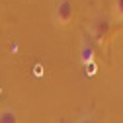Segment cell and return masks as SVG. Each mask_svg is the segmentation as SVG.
Here are the masks:
<instances>
[{"mask_svg":"<svg viewBox=\"0 0 123 123\" xmlns=\"http://www.w3.org/2000/svg\"><path fill=\"white\" fill-rule=\"evenodd\" d=\"M74 20V4L70 0H59L55 6V22L59 25H68Z\"/></svg>","mask_w":123,"mask_h":123,"instance_id":"6da1fadb","label":"cell"},{"mask_svg":"<svg viewBox=\"0 0 123 123\" xmlns=\"http://www.w3.org/2000/svg\"><path fill=\"white\" fill-rule=\"evenodd\" d=\"M94 35H96V39L102 41V43L110 39V35H111V24H110V20L98 18L96 24H94Z\"/></svg>","mask_w":123,"mask_h":123,"instance_id":"7a4b0ae2","label":"cell"},{"mask_svg":"<svg viewBox=\"0 0 123 123\" xmlns=\"http://www.w3.org/2000/svg\"><path fill=\"white\" fill-rule=\"evenodd\" d=\"M0 123H20L18 113L14 110H0Z\"/></svg>","mask_w":123,"mask_h":123,"instance_id":"3957f363","label":"cell"},{"mask_svg":"<svg viewBox=\"0 0 123 123\" xmlns=\"http://www.w3.org/2000/svg\"><path fill=\"white\" fill-rule=\"evenodd\" d=\"M92 55H94V49H92V45H90V43H84V45H82V61H84L86 65L92 63V59H94Z\"/></svg>","mask_w":123,"mask_h":123,"instance_id":"277c9868","label":"cell"},{"mask_svg":"<svg viewBox=\"0 0 123 123\" xmlns=\"http://www.w3.org/2000/svg\"><path fill=\"white\" fill-rule=\"evenodd\" d=\"M115 14L123 18V0H115Z\"/></svg>","mask_w":123,"mask_h":123,"instance_id":"5b68a950","label":"cell"},{"mask_svg":"<svg viewBox=\"0 0 123 123\" xmlns=\"http://www.w3.org/2000/svg\"><path fill=\"white\" fill-rule=\"evenodd\" d=\"M86 72H88V74H94V72H96V63H94V61L86 65Z\"/></svg>","mask_w":123,"mask_h":123,"instance_id":"8992f818","label":"cell"},{"mask_svg":"<svg viewBox=\"0 0 123 123\" xmlns=\"http://www.w3.org/2000/svg\"><path fill=\"white\" fill-rule=\"evenodd\" d=\"M80 123H98V121H96V119H92V117H88V119H82Z\"/></svg>","mask_w":123,"mask_h":123,"instance_id":"52a82bcc","label":"cell"},{"mask_svg":"<svg viewBox=\"0 0 123 123\" xmlns=\"http://www.w3.org/2000/svg\"><path fill=\"white\" fill-rule=\"evenodd\" d=\"M35 74H37V76H39V74H43V67H39V65H37V67H35Z\"/></svg>","mask_w":123,"mask_h":123,"instance_id":"ba28073f","label":"cell"},{"mask_svg":"<svg viewBox=\"0 0 123 123\" xmlns=\"http://www.w3.org/2000/svg\"><path fill=\"white\" fill-rule=\"evenodd\" d=\"M0 14H2V2H0Z\"/></svg>","mask_w":123,"mask_h":123,"instance_id":"9c48e42d","label":"cell"}]
</instances>
